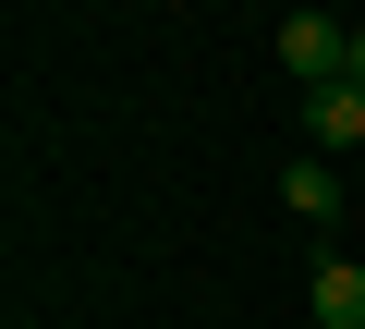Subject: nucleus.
<instances>
[{
  "label": "nucleus",
  "mask_w": 365,
  "mask_h": 329,
  "mask_svg": "<svg viewBox=\"0 0 365 329\" xmlns=\"http://www.w3.org/2000/svg\"><path fill=\"white\" fill-rule=\"evenodd\" d=\"M317 329H365V256H317Z\"/></svg>",
  "instance_id": "nucleus-4"
},
{
  "label": "nucleus",
  "mask_w": 365,
  "mask_h": 329,
  "mask_svg": "<svg viewBox=\"0 0 365 329\" xmlns=\"http://www.w3.org/2000/svg\"><path fill=\"white\" fill-rule=\"evenodd\" d=\"M341 86H365V25H353V74H341Z\"/></svg>",
  "instance_id": "nucleus-5"
},
{
  "label": "nucleus",
  "mask_w": 365,
  "mask_h": 329,
  "mask_svg": "<svg viewBox=\"0 0 365 329\" xmlns=\"http://www.w3.org/2000/svg\"><path fill=\"white\" fill-rule=\"evenodd\" d=\"M280 74H292L304 98H317V86H341V74H353V25H329V13H292V25H280Z\"/></svg>",
  "instance_id": "nucleus-1"
},
{
  "label": "nucleus",
  "mask_w": 365,
  "mask_h": 329,
  "mask_svg": "<svg viewBox=\"0 0 365 329\" xmlns=\"http://www.w3.org/2000/svg\"><path fill=\"white\" fill-rule=\"evenodd\" d=\"M280 208L317 220V232H341V171H329V158H292V171H280Z\"/></svg>",
  "instance_id": "nucleus-2"
},
{
  "label": "nucleus",
  "mask_w": 365,
  "mask_h": 329,
  "mask_svg": "<svg viewBox=\"0 0 365 329\" xmlns=\"http://www.w3.org/2000/svg\"><path fill=\"white\" fill-rule=\"evenodd\" d=\"M304 134H317V158L329 146H365V86H317L304 98Z\"/></svg>",
  "instance_id": "nucleus-3"
}]
</instances>
